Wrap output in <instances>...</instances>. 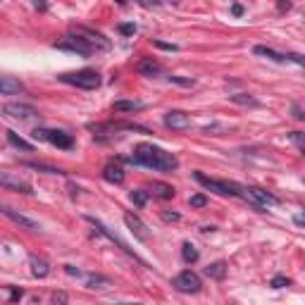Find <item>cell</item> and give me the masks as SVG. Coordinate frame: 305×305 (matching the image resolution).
Here are the masks:
<instances>
[{"instance_id":"cell-34","label":"cell","mask_w":305,"mask_h":305,"mask_svg":"<svg viewBox=\"0 0 305 305\" xmlns=\"http://www.w3.org/2000/svg\"><path fill=\"white\" fill-rule=\"evenodd\" d=\"M286 60H293V62H296V65H305L303 55H298V53H291V55H286Z\"/></svg>"},{"instance_id":"cell-17","label":"cell","mask_w":305,"mask_h":305,"mask_svg":"<svg viewBox=\"0 0 305 305\" xmlns=\"http://www.w3.org/2000/svg\"><path fill=\"white\" fill-rule=\"evenodd\" d=\"M29 265H31V274L38 277V279H46V277L50 274V265H48L46 260L36 258V255H31V258H29Z\"/></svg>"},{"instance_id":"cell-46","label":"cell","mask_w":305,"mask_h":305,"mask_svg":"<svg viewBox=\"0 0 305 305\" xmlns=\"http://www.w3.org/2000/svg\"><path fill=\"white\" fill-rule=\"evenodd\" d=\"M174 2H179V0H174Z\"/></svg>"},{"instance_id":"cell-36","label":"cell","mask_w":305,"mask_h":305,"mask_svg":"<svg viewBox=\"0 0 305 305\" xmlns=\"http://www.w3.org/2000/svg\"><path fill=\"white\" fill-rule=\"evenodd\" d=\"M143 7H160V0H139Z\"/></svg>"},{"instance_id":"cell-2","label":"cell","mask_w":305,"mask_h":305,"mask_svg":"<svg viewBox=\"0 0 305 305\" xmlns=\"http://www.w3.org/2000/svg\"><path fill=\"white\" fill-rule=\"evenodd\" d=\"M193 179L198 184H203L208 191H215L217 196H234V198H243V186L236 181H227V179H212L203 172H193Z\"/></svg>"},{"instance_id":"cell-18","label":"cell","mask_w":305,"mask_h":305,"mask_svg":"<svg viewBox=\"0 0 305 305\" xmlns=\"http://www.w3.org/2000/svg\"><path fill=\"white\" fill-rule=\"evenodd\" d=\"M150 196L155 198H162V200H169V198H174V188L169 186V184H162V181H153V186H150V191H148Z\"/></svg>"},{"instance_id":"cell-8","label":"cell","mask_w":305,"mask_h":305,"mask_svg":"<svg viewBox=\"0 0 305 305\" xmlns=\"http://www.w3.org/2000/svg\"><path fill=\"white\" fill-rule=\"evenodd\" d=\"M0 188L17 191V193H26V196L34 193V188H31L29 181L22 179V177H15V174H10V172H0Z\"/></svg>"},{"instance_id":"cell-10","label":"cell","mask_w":305,"mask_h":305,"mask_svg":"<svg viewBox=\"0 0 305 305\" xmlns=\"http://www.w3.org/2000/svg\"><path fill=\"white\" fill-rule=\"evenodd\" d=\"M162 122H164V126L177 129V131H186V129H191V117H188L186 112H181V110H169V112H164Z\"/></svg>"},{"instance_id":"cell-24","label":"cell","mask_w":305,"mask_h":305,"mask_svg":"<svg viewBox=\"0 0 305 305\" xmlns=\"http://www.w3.org/2000/svg\"><path fill=\"white\" fill-rule=\"evenodd\" d=\"M229 100L236 103V105H246V108H248V105H251V108L258 105V100L253 98L251 93H234V95H229Z\"/></svg>"},{"instance_id":"cell-28","label":"cell","mask_w":305,"mask_h":305,"mask_svg":"<svg viewBox=\"0 0 305 305\" xmlns=\"http://www.w3.org/2000/svg\"><path fill=\"white\" fill-rule=\"evenodd\" d=\"M117 31L124 34V36H134V34H136V24H119Z\"/></svg>"},{"instance_id":"cell-16","label":"cell","mask_w":305,"mask_h":305,"mask_svg":"<svg viewBox=\"0 0 305 305\" xmlns=\"http://www.w3.org/2000/svg\"><path fill=\"white\" fill-rule=\"evenodd\" d=\"M103 179L110 181V184H122L124 181V169L119 164L110 162V164H105V169H103Z\"/></svg>"},{"instance_id":"cell-7","label":"cell","mask_w":305,"mask_h":305,"mask_svg":"<svg viewBox=\"0 0 305 305\" xmlns=\"http://www.w3.org/2000/svg\"><path fill=\"white\" fill-rule=\"evenodd\" d=\"M172 286L177 288L179 293H198V291L203 288V282H200V277H198L196 272L184 269V272H179V274L172 279Z\"/></svg>"},{"instance_id":"cell-12","label":"cell","mask_w":305,"mask_h":305,"mask_svg":"<svg viewBox=\"0 0 305 305\" xmlns=\"http://www.w3.org/2000/svg\"><path fill=\"white\" fill-rule=\"evenodd\" d=\"M0 215L10 217V219H12L15 224H19L22 229H29V232H38V229H41L38 222H34L31 217L22 215V212H17V210H12V208H7V205H0Z\"/></svg>"},{"instance_id":"cell-1","label":"cell","mask_w":305,"mask_h":305,"mask_svg":"<svg viewBox=\"0 0 305 305\" xmlns=\"http://www.w3.org/2000/svg\"><path fill=\"white\" fill-rule=\"evenodd\" d=\"M129 162L148 167V169H155V172H174V169H179V160L172 153H167V150H162V148L153 143H139L134 148V155L129 158Z\"/></svg>"},{"instance_id":"cell-20","label":"cell","mask_w":305,"mask_h":305,"mask_svg":"<svg viewBox=\"0 0 305 305\" xmlns=\"http://www.w3.org/2000/svg\"><path fill=\"white\" fill-rule=\"evenodd\" d=\"M253 53L260 55V57H267V60H274V62H286V55L284 53H277L274 48H267V46H255Z\"/></svg>"},{"instance_id":"cell-11","label":"cell","mask_w":305,"mask_h":305,"mask_svg":"<svg viewBox=\"0 0 305 305\" xmlns=\"http://www.w3.org/2000/svg\"><path fill=\"white\" fill-rule=\"evenodd\" d=\"M2 112L5 115H10V117H15V119H34L38 112L34 105H26V103H7V105H2Z\"/></svg>"},{"instance_id":"cell-13","label":"cell","mask_w":305,"mask_h":305,"mask_svg":"<svg viewBox=\"0 0 305 305\" xmlns=\"http://www.w3.org/2000/svg\"><path fill=\"white\" fill-rule=\"evenodd\" d=\"M124 224L129 227V232L134 234L139 241H148V229H145V224L139 219L136 215H131V212H126L124 215Z\"/></svg>"},{"instance_id":"cell-21","label":"cell","mask_w":305,"mask_h":305,"mask_svg":"<svg viewBox=\"0 0 305 305\" xmlns=\"http://www.w3.org/2000/svg\"><path fill=\"white\" fill-rule=\"evenodd\" d=\"M5 136H7V141L15 145V148H19V150H26V153H31V150H34V145L29 143V141H24L22 136H17V131H12V129H7V131H5Z\"/></svg>"},{"instance_id":"cell-38","label":"cell","mask_w":305,"mask_h":305,"mask_svg":"<svg viewBox=\"0 0 305 305\" xmlns=\"http://www.w3.org/2000/svg\"><path fill=\"white\" fill-rule=\"evenodd\" d=\"M53 303H67V293H53Z\"/></svg>"},{"instance_id":"cell-9","label":"cell","mask_w":305,"mask_h":305,"mask_svg":"<svg viewBox=\"0 0 305 305\" xmlns=\"http://www.w3.org/2000/svg\"><path fill=\"white\" fill-rule=\"evenodd\" d=\"M55 48H57V50H70V53L84 55V57H89V55L95 53L86 41H81V38H76V36H67V38H62V41H57Z\"/></svg>"},{"instance_id":"cell-26","label":"cell","mask_w":305,"mask_h":305,"mask_svg":"<svg viewBox=\"0 0 305 305\" xmlns=\"http://www.w3.org/2000/svg\"><path fill=\"white\" fill-rule=\"evenodd\" d=\"M148 196H150V193H148V191H143V188H136V191H131V200H134L139 208H143V205H145Z\"/></svg>"},{"instance_id":"cell-14","label":"cell","mask_w":305,"mask_h":305,"mask_svg":"<svg viewBox=\"0 0 305 305\" xmlns=\"http://www.w3.org/2000/svg\"><path fill=\"white\" fill-rule=\"evenodd\" d=\"M136 72L143 74V76H158L162 72V65L153 57H143V60L136 62Z\"/></svg>"},{"instance_id":"cell-23","label":"cell","mask_w":305,"mask_h":305,"mask_svg":"<svg viewBox=\"0 0 305 305\" xmlns=\"http://www.w3.org/2000/svg\"><path fill=\"white\" fill-rule=\"evenodd\" d=\"M181 258H184V262H186V265H193V262L198 260V251H196V246L186 241V243L181 246Z\"/></svg>"},{"instance_id":"cell-3","label":"cell","mask_w":305,"mask_h":305,"mask_svg":"<svg viewBox=\"0 0 305 305\" xmlns=\"http://www.w3.org/2000/svg\"><path fill=\"white\" fill-rule=\"evenodd\" d=\"M62 84H70V86H76V89L84 91H93L100 86V74L95 70H79V72H67L57 76Z\"/></svg>"},{"instance_id":"cell-44","label":"cell","mask_w":305,"mask_h":305,"mask_svg":"<svg viewBox=\"0 0 305 305\" xmlns=\"http://www.w3.org/2000/svg\"><path fill=\"white\" fill-rule=\"evenodd\" d=\"M293 222H296L298 227H303V215H296V217H293Z\"/></svg>"},{"instance_id":"cell-22","label":"cell","mask_w":305,"mask_h":305,"mask_svg":"<svg viewBox=\"0 0 305 305\" xmlns=\"http://www.w3.org/2000/svg\"><path fill=\"white\" fill-rule=\"evenodd\" d=\"M141 108H143L141 100H115L112 103L115 112H134V110H141Z\"/></svg>"},{"instance_id":"cell-39","label":"cell","mask_w":305,"mask_h":305,"mask_svg":"<svg viewBox=\"0 0 305 305\" xmlns=\"http://www.w3.org/2000/svg\"><path fill=\"white\" fill-rule=\"evenodd\" d=\"M277 7H279V12H286V10H291V2H286V0H279V2H277Z\"/></svg>"},{"instance_id":"cell-6","label":"cell","mask_w":305,"mask_h":305,"mask_svg":"<svg viewBox=\"0 0 305 305\" xmlns=\"http://www.w3.org/2000/svg\"><path fill=\"white\" fill-rule=\"evenodd\" d=\"M243 200L253 203L255 208H272V205H279V198L274 193H269L265 188H258V186H243Z\"/></svg>"},{"instance_id":"cell-35","label":"cell","mask_w":305,"mask_h":305,"mask_svg":"<svg viewBox=\"0 0 305 305\" xmlns=\"http://www.w3.org/2000/svg\"><path fill=\"white\" fill-rule=\"evenodd\" d=\"M162 219L164 222H179V215L177 212H162Z\"/></svg>"},{"instance_id":"cell-5","label":"cell","mask_w":305,"mask_h":305,"mask_svg":"<svg viewBox=\"0 0 305 305\" xmlns=\"http://www.w3.org/2000/svg\"><path fill=\"white\" fill-rule=\"evenodd\" d=\"M70 36H76L81 38V41H86L91 48L98 53V50H110V41L103 34H98V31H93L89 26H81V24H74L72 29H70Z\"/></svg>"},{"instance_id":"cell-4","label":"cell","mask_w":305,"mask_h":305,"mask_svg":"<svg viewBox=\"0 0 305 305\" xmlns=\"http://www.w3.org/2000/svg\"><path fill=\"white\" fill-rule=\"evenodd\" d=\"M31 136H34L36 141H46V143L57 145V148H62V150L74 148V136L67 134V131H62V129H43V126H38V129H34Z\"/></svg>"},{"instance_id":"cell-31","label":"cell","mask_w":305,"mask_h":305,"mask_svg":"<svg viewBox=\"0 0 305 305\" xmlns=\"http://www.w3.org/2000/svg\"><path fill=\"white\" fill-rule=\"evenodd\" d=\"M153 46H155V48H162V50H172V53L179 50V46H174V43H162V41H153Z\"/></svg>"},{"instance_id":"cell-42","label":"cell","mask_w":305,"mask_h":305,"mask_svg":"<svg viewBox=\"0 0 305 305\" xmlns=\"http://www.w3.org/2000/svg\"><path fill=\"white\" fill-rule=\"evenodd\" d=\"M232 12H234V15H236V17H241V15H243V7H241V5L236 2V5H234V7H232Z\"/></svg>"},{"instance_id":"cell-43","label":"cell","mask_w":305,"mask_h":305,"mask_svg":"<svg viewBox=\"0 0 305 305\" xmlns=\"http://www.w3.org/2000/svg\"><path fill=\"white\" fill-rule=\"evenodd\" d=\"M293 112H296V115H293L296 119H303V117H305L303 112H301V108H298V105H293Z\"/></svg>"},{"instance_id":"cell-32","label":"cell","mask_w":305,"mask_h":305,"mask_svg":"<svg viewBox=\"0 0 305 305\" xmlns=\"http://www.w3.org/2000/svg\"><path fill=\"white\" fill-rule=\"evenodd\" d=\"M169 81L181 84V86H193V79H181V76H169Z\"/></svg>"},{"instance_id":"cell-27","label":"cell","mask_w":305,"mask_h":305,"mask_svg":"<svg viewBox=\"0 0 305 305\" xmlns=\"http://www.w3.org/2000/svg\"><path fill=\"white\" fill-rule=\"evenodd\" d=\"M291 284V279L288 277H284V274H277V277H272V282H269V286L272 288H284Z\"/></svg>"},{"instance_id":"cell-29","label":"cell","mask_w":305,"mask_h":305,"mask_svg":"<svg viewBox=\"0 0 305 305\" xmlns=\"http://www.w3.org/2000/svg\"><path fill=\"white\" fill-rule=\"evenodd\" d=\"M191 205H193V208H205V205H208V198L203 196V193H196V196H191Z\"/></svg>"},{"instance_id":"cell-41","label":"cell","mask_w":305,"mask_h":305,"mask_svg":"<svg viewBox=\"0 0 305 305\" xmlns=\"http://www.w3.org/2000/svg\"><path fill=\"white\" fill-rule=\"evenodd\" d=\"M10 298H12V301H19V298H22V288H12Z\"/></svg>"},{"instance_id":"cell-25","label":"cell","mask_w":305,"mask_h":305,"mask_svg":"<svg viewBox=\"0 0 305 305\" xmlns=\"http://www.w3.org/2000/svg\"><path fill=\"white\" fill-rule=\"evenodd\" d=\"M29 169H38V172H48V174H65L62 169H57V167H48V164H38V162H24Z\"/></svg>"},{"instance_id":"cell-33","label":"cell","mask_w":305,"mask_h":305,"mask_svg":"<svg viewBox=\"0 0 305 305\" xmlns=\"http://www.w3.org/2000/svg\"><path fill=\"white\" fill-rule=\"evenodd\" d=\"M95 284H110L108 279H103V277H91L89 279V288H95Z\"/></svg>"},{"instance_id":"cell-15","label":"cell","mask_w":305,"mask_h":305,"mask_svg":"<svg viewBox=\"0 0 305 305\" xmlns=\"http://www.w3.org/2000/svg\"><path fill=\"white\" fill-rule=\"evenodd\" d=\"M24 91V84L15 79V76H0V93L2 95H15V93H22Z\"/></svg>"},{"instance_id":"cell-30","label":"cell","mask_w":305,"mask_h":305,"mask_svg":"<svg viewBox=\"0 0 305 305\" xmlns=\"http://www.w3.org/2000/svg\"><path fill=\"white\" fill-rule=\"evenodd\" d=\"M291 141L298 145V150H301V153L305 150V141H303V134H301V131H293V134H291Z\"/></svg>"},{"instance_id":"cell-40","label":"cell","mask_w":305,"mask_h":305,"mask_svg":"<svg viewBox=\"0 0 305 305\" xmlns=\"http://www.w3.org/2000/svg\"><path fill=\"white\" fill-rule=\"evenodd\" d=\"M34 7H36V10H41V12H43V10H46L48 5H46V0H34Z\"/></svg>"},{"instance_id":"cell-19","label":"cell","mask_w":305,"mask_h":305,"mask_svg":"<svg viewBox=\"0 0 305 305\" xmlns=\"http://www.w3.org/2000/svg\"><path fill=\"white\" fill-rule=\"evenodd\" d=\"M205 274H208L210 279L222 282V279L227 277V262H224V260H217V262H212V265H208V267H205Z\"/></svg>"},{"instance_id":"cell-37","label":"cell","mask_w":305,"mask_h":305,"mask_svg":"<svg viewBox=\"0 0 305 305\" xmlns=\"http://www.w3.org/2000/svg\"><path fill=\"white\" fill-rule=\"evenodd\" d=\"M65 272H67L70 277H81V272H79L76 267H72V265H65Z\"/></svg>"},{"instance_id":"cell-45","label":"cell","mask_w":305,"mask_h":305,"mask_svg":"<svg viewBox=\"0 0 305 305\" xmlns=\"http://www.w3.org/2000/svg\"><path fill=\"white\" fill-rule=\"evenodd\" d=\"M117 2H119V5H126V0H117Z\"/></svg>"}]
</instances>
